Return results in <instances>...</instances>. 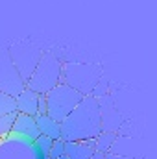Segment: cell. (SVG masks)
Returning a JSON list of instances; mask_svg holds the SVG:
<instances>
[{
	"label": "cell",
	"mask_w": 157,
	"mask_h": 159,
	"mask_svg": "<svg viewBox=\"0 0 157 159\" xmlns=\"http://www.w3.org/2000/svg\"><path fill=\"white\" fill-rule=\"evenodd\" d=\"M104 131L102 107L96 96H83L78 107L61 122V139L72 141H94Z\"/></svg>",
	"instance_id": "obj_1"
},
{
	"label": "cell",
	"mask_w": 157,
	"mask_h": 159,
	"mask_svg": "<svg viewBox=\"0 0 157 159\" xmlns=\"http://www.w3.org/2000/svg\"><path fill=\"white\" fill-rule=\"evenodd\" d=\"M59 83H63V63L52 52H44L34 74L26 81V87L35 91L37 94H46Z\"/></svg>",
	"instance_id": "obj_2"
},
{
	"label": "cell",
	"mask_w": 157,
	"mask_h": 159,
	"mask_svg": "<svg viewBox=\"0 0 157 159\" xmlns=\"http://www.w3.org/2000/svg\"><path fill=\"white\" fill-rule=\"evenodd\" d=\"M102 80V69L92 63H63V83L81 93L83 96L94 94Z\"/></svg>",
	"instance_id": "obj_3"
},
{
	"label": "cell",
	"mask_w": 157,
	"mask_h": 159,
	"mask_svg": "<svg viewBox=\"0 0 157 159\" xmlns=\"http://www.w3.org/2000/svg\"><path fill=\"white\" fill-rule=\"evenodd\" d=\"M83 100V94L69 87L67 83H59L50 93H46V104H48V117L57 120L59 124L67 119Z\"/></svg>",
	"instance_id": "obj_4"
},
{
	"label": "cell",
	"mask_w": 157,
	"mask_h": 159,
	"mask_svg": "<svg viewBox=\"0 0 157 159\" xmlns=\"http://www.w3.org/2000/svg\"><path fill=\"white\" fill-rule=\"evenodd\" d=\"M9 56H11V61H13L15 69L19 70L20 78L24 80V81H28L30 76L34 74L37 63H39L43 52L34 43L19 41V43H13L9 46Z\"/></svg>",
	"instance_id": "obj_5"
},
{
	"label": "cell",
	"mask_w": 157,
	"mask_h": 159,
	"mask_svg": "<svg viewBox=\"0 0 157 159\" xmlns=\"http://www.w3.org/2000/svg\"><path fill=\"white\" fill-rule=\"evenodd\" d=\"M0 159H48L39 152L34 141L22 139L15 133L0 139Z\"/></svg>",
	"instance_id": "obj_6"
},
{
	"label": "cell",
	"mask_w": 157,
	"mask_h": 159,
	"mask_svg": "<svg viewBox=\"0 0 157 159\" xmlns=\"http://www.w3.org/2000/svg\"><path fill=\"white\" fill-rule=\"evenodd\" d=\"M26 89V81L20 78L19 70L15 69L9 50H0V91L17 98Z\"/></svg>",
	"instance_id": "obj_7"
},
{
	"label": "cell",
	"mask_w": 157,
	"mask_h": 159,
	"mask_svg": "<svg viewBox=\"0 0 157 159\" xmlns=\"http://www.w3.org/2000/svg\"><path fill=\"white\" fill-rule=\"evenodd\" d=\"M11 133L19 135V137H22V139H28V141H35V139L41 135L35 117L22 115V113H17V119H15L13 131H11Z\"/></svg>",
	"instance_id": "obj_8"
},
{
	"label": "cell",
	"mask_w": 157,
	"mask_h": 159,
	"mask_svg": "<svg viewBox=\"0 0 157 159\" xmlns=\"http://www.w3.org/2000/svg\"><path fill=\"white\" fill-rule=\"evenodd\" d=\"M15 102H17V111H19V113L30 115V117H37V115H39V113H37L39 94H37L35 91H32V89L26 87V89L15 98Z\"/></svg>",
	"instance_id": "obj_9"
},
{
	"label": "cell",
	"mask_w": 157,
	"mask_h": 159,
	"mask_svg": "<svg viewBox=\"0 0 157 159\" xmlns=\"http://www.w3.org/2000/svg\"><path fill=\"white\" fill-rule=\"evenodd\" d=\"M94 152V141H72L65 144V156L69 159H91Z\"/></svg>",
	"instance_id": "obj_10"
},
{
	"label": "cell",
	"mask_w": 157,
	"mask_h": 159,
	"mask_svg": "<svg viewBox=\"0 0 157 159\" xmlns=\"http://www.w3.org/2000/svg\"><path fill=\"white\" fill-rule=\"evenodd\" d=\"M37 128H39V133L44 137H50L52 141H57L61 139V124L57 120H54L48 115H37Z\"/></svg>",
	"instance_id": "obj_11"
},
{
	"label": "cell",
	"mask_w": 157,
	"mask_h": 159,
	"mask_svg": "<svg viewBox=\"0 0 157 159\" xmlns=\"http://www.w3.org/2000/svg\"><path fill=\"white\" fill-rule=\"evenodd\" d=\"M115 141H117V133H115V131H102V133L94 139V148H96L98 152L107 154L109 148L115 144Z\"/></svg>",
	"instance_id": "obj_12"
},
{
	"label": "cell",
	"mask_w": 157,
	"mask_h": 159,
	"mask_svg": "<svg viewBox=\"0 0 157 159\" xmlns=\"http://www.w3.org/2000/svg\"><path fill=\"white\" fill-rule=\"evenodd\" d=\"M11 113H19L17 111V102H15L13 96H9V94L0 91V117L11 115Z\"/></svg>",
	"instance_id": "obj_13"
},
{
	"label": "cell",
	"mask_w": 157,
	"mask_h": 159,
	"mask_svg": "<svg viewBox=\"0 0 157 159\" xmlns=\"http://www.w3.org/2000/svg\"><path fill=\"white\" fill-rule=\"evenodd\" d=\"M15 119H17V113H11V115H4V117H0V139H6L7 135H11Z\"/></svg>",
	"instance_id": "obj_14"
},
{
	"label": "cell",
	"mask_w": 157,
	"mask_h": 159,
	"mask_svg": "<svg viewBox=\"0 0 157 159\" xmlns=\"http://www.w3.org/2000/svg\"><path fill=\"white\" fill-rule=\"evenodd\" d=\"M34 144L39 148V152L43 154V156H50V150H52V144H54V141L50 139V137H44V135H39L35 141H34ZM50 159V157H48Z\"/></svg>",
	"instance_id": "obj_15"
},
{
	"label": "cell",
	"mask_w": 157,
	"mask_h": 159,
	"mask_svg": "<svg viewBox=\"0 0 157 159\" xmlns=\"http://www.w3.org/2000/svg\"><path fill=\"white\" fill-rule=\"evenodd\" d=\"M65 141L63 139H57V141H54V144H52V150H50V159H59V157H65Z\"/></svg>",
	"instance_id": "obj_16"
},
{
	"label": "cell",
	"mask_w": 157,
	"mask_h": 159,
	"mask_svg": "<svg viewBox=\"0 0 157 159\" xmlns=\"http://www.w3.org/2000/svg\"><path fill=\"white\" fill-rule=\"evenodd\" d=\"M37 113H39V115H48L46 94H39V102H37Z\"/></svg>",
	"instance_id": "obj_17"
},
{
	"label": "cell",
	"mask_w": 157,
	"mask_h": 159,
	"mask_svg": "<svg viewBox=\"0 0 157 159\" xmlns=\"http://www.w3.org/2000/svg\"><path fill=\"white\" fill-rule=\"evenodd\" d=\"M91 159H107V154H104V152H94L92 156H91Z\"/></svg>",
	"instance_id": "obj_18"
},
{
	"label": "cell",
	"mask_w": 157,
	"mask_h": 159,
	"mask_svg": "<svg viewBox=\"0 0 157 159\" xmlns=\"http://www.w3.org/2000/svg\"><path fill=\"white\" fill-rule=\"evenodd\" d=\"M59 159H69V157H67V156H65V157H59Z\"/></svg>",
	"instance_id": "obj_19"
}]
</instances>
